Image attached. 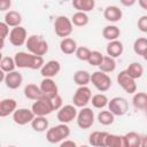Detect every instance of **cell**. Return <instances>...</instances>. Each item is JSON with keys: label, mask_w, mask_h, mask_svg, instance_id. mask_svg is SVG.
<instances>
[{"label": "cell", "mask_w": 147, "mask_h": 147, "mask_svg": "<svg viewBox=\"0 0 147 147\" xmlns=\"http://www.w3.org/2000/svg\"><path fill=\"white\" fill-rule=\"evenodd\" d=\"M14 60L16 67L21 69L37 70V69H41L45 64L42 56H37L28 52H17L14 55Z\"/></svg>", "instance_id": "1"}, {"label": "cell", "mask_w": 147, "mask_h": 147, "mask_svg": "<svg viewBox=\"0 0 147 147\" xmlns=\"http://www.w3.org/2000/svg\"><path fill=\"white\" fill-rule=\"evenodd\" d=\"M25 46L29 53L37 56H42L48 52V42L39 34H31L28 38Z\"/></svg>", "instance_id": "2"}, {"label": "cell", "mask_w": 147, "mask_h": 147, "mask_svg": "<svg viewBox=\"0 0 147 147\" xmlns=\"http://www.w3.org/2000/svg\"><path fill=\"white\" fill-rule=\"evenodd\" d=\"M69 136H70V127L63 123L52 126L46 131V140L51 144L62 142L67 140Z\"/></svg>", "instance_id": "3"}, {"label": "cell", "mask_w": 147, "mask_h": 147, "mask_svg": "<svg viewBox=\"0 0 147 147\" xmlns=\"http://www.w3.org/2000/svg\"><path fill=\"white\" fill-rule=\"evenodd\" d=\"M74 30V24L71 20L64 15H60L54 21V31L57 37H61L62 39L68 38Z\"/></svg>", "instance_id": "4"}, {"label": "cell", "mask_w": 147, "mask_h": 147, "mask_svg": "<svg viewBox=\"0 0 147 147\" xmlns=\"http://www.w3.org/2000/svg\"><path fill=\"white\" fill-rule=\"evenodd\" d=\"M91 83L99 92H107L111 87V78L102 71H94L91 75Z\"/></svg>", "instance_id": "5"}, {"label": "cell", "mask_w": 147, "mask_h": 147, "mask_svg": "<svg viewBox=\"0 0 147 147\" xmlns=\"http://www.w3.org/2000/svg\"><path fill=\"white\" fill-rule=\"evenodd\" d=\"M92 96L93 95L88 86H78L72 96V103L77 108H84L88 105V102H91Z\"/></svg>", "instance_id": "6"}, {"label": "cell", "mask_w": 147, "mask_h": 147, "mask_svg": "<svg viewBox=\"0 0 147 147\" xmlns=\"http://www.w3.org/2000/svg\"><path fill=\"white\" fill-rule=\"evenodd\" d=\"M31 110L36 116H44L46 117L47 115L52 114L54 111V107L52 103L51 99L47 98H40L37 101H34L31 106Z\"/></svg>", "instance_id": "7"}, {"label": "cell", "mask_w": 147, "mask_h": 147, "mask_svg": "<svg viewBox=\"0 0 147 147\" xmlns=\"http://www.w3.org/2000/svg\"><path fill=\"white\" fill-rule=\"evenodd\" d=\"M108 110L114 116H123L129 110V102L123 96H115L109 100Z\"/></svg>", "instance_id": "8"}, {"label": "cell", "mask_w": 147, "mask_h": 147, "mask_svg": "<svg viewBox=\"0 0 147 147\" xmlns=\"http://www.w3.org/2000/svg\"><path fill=\"white\" fill-rule=\"evenodd\" d=\"M94 119L95 118H94L93 110L88 107H84V108H80V110L78 111L76 122L80 129L86 130V129H90L94 124Z\"/></svg>", "instance_id": "9"}, {"label": "cell", "mask_w": 147, "mask_h": 147, "mask_svg": "<svg viewBox=\"0 0 147 147\" xmlns=\"http://www.w3.org/2000/svg\"><path fill=\"white\" fill-rule=\"evenodd\" d=\"M116 80H117L118 85L127 94H134L137 92V83H136V80L133 78H131L125 70H122V71H119V74H117Z\"/></svg>", "instance_id": "10"}, {"label": "cell", "mask_w": 147, "mask_h": 147, "mask_svg": "<svg viewBox=\"0 0 147 147\" xmlns=\"http://www.w3.org/2000/svg\"><path fill=\"white\" fill-rule=\"evenodd\" d=\"M9 42L13 45V46H16V47H20V46H23L24 44H26V40H28V32L25 30V28H23L22 25L21 26H16V28H13L10 30V33H9Z\"/></svg>", "instance_id": "11"}, {"label": "cell", "mask_w": 147, "mask_h": 147, "mask_svg": "<svg viewBox=\"0 0 147 147\" xmlns=\"http://www.w3.org/2000/svg\"><path fill=\"white\" fill-rule=\"evenodd\" d=\"M77 115H78L77 107H75L74 105H65L60 110H57L56 117H57L60 123L68 124V123L72 122L74 119H76Z\"/></svg>", "instance_id": "12"}, {"label": "cell", "mask_w": 147, "mask_h": 147, "mask_svg": "<svg viewBox=\"0 0 147 147\" xmlns=\"http://www.w3.org/2000/svg\"><path fill=\"white\" fill-rule=\"evenodd\" d=\"M41 93H42V98H47V99H54L56 95H59V87L56 85V83L53 80V78H44L40 82L39 85Z\"/></svg>", "instance_id": "13"}, {"label": "cell", "mask_w": 147, "mask_h": 147, "mask_svg": "<svg viewBox=\"0 0 147 147\" xmlns=\"http://www.w3.org/2000/svg\"><path fill=\"white\" fill-rule=\"evenodd\" d=\"M34 117H36V115L33 114V111L28 108H18L13 114V121L17 125H26L29 123L31 124V122L34 119Z\"/></svg>", "instance_id": "14"}, {"label": "cell", "mask_w": 147, "mask_h": 147, "mask_svg": "<svg viewBox=\"0 0 147 147\" xmlns=\"http://www.w3.org/2000/svg\"><path fill=\"white\" fill-rule=\"evenodd\" d=\"M60 70H61V63L57 60H49L40 69V75L44 78H53L60 72Z\"/></svg>", "instance_id": "15"}, {"label": "cell", "mask_w": 147, "mask_h": 147, "mask_svg": "<svg viewBox=\"0 0 147 147\" xmlns=\"http://www.w3.org/2000/svg\"><path fill=\"white\" fill-rule=\"evenodd\" d=\"M5 85L9 88V90H16L18 88L22 83H23V76L20 71H11L6 74V78H5Z\"/></svg>", "instance_id": "16"}, {"label": "cell", "mask_w": 147, "mask_h": 147, "mask_svg": "<svg viewBox=\"0 0 147 147\" xmlns=\"http://www.w3.org/2000/svg\"><path fill=\"white\" fill-rule=\"evenodd\" d=\"M17 109V102L16 100L8 98L2 99L0 101V117H7L9 115H13Z\"/></svg>", "instance_id": "17"}, {"label": "cell", "mask_w": 147, "mask_h": 147, "mask_svg": "<svg viewBox=\"0 0 147 147\" xmlns=\"http://www.w3.org/2000/svg\"><path fill=\"white\" fill-rule=\"evenodd\" d=\"M108 132L106 131H94L88 137V142L92 147H107V137Z\"/></svg>", "instance_id": "18"}, {"label": "cell", "mask_w": 147, "mask_h": 147, "mask_svg": "<svg viewBox=\"0 0 147 147\" xmlns=\"http://www.w3.org/2000/svg\"><path fill=\"white\" fill-rule=\"evenodd\" d=\"M122 16H123V13H122V9H119V7L117 6H107L103 10V17L108 21V22H111V23H116V22H119L122 20Z\"/></svg>", "instance_id": "19"}, {"label": "cell", "mask_w": 147, "mask_h": 147, "mask_svg": "<svg viewBox=\"0 0 147 147\" xmlns=\"http://www.w3.org/2000/svg\"><path fill=\"white\" fill-rule=\"evenodd\" d=\"M106 51H107V55L113 57V59H116L118 56H121L124 52V46H123V42L119 41V40H114V41H109L107 47H106Z\"/></svg>", "instance_id": "20"}, {"label": "cell", "mask_w": 147, "mask_h": 147, "mask_svg": "<svg viewBox=\"0 0 147 147\" xmlns=\"http://www.w3.org/2000/svg\"><path fill=\"white\" fill-rule=\"evenodd\" d=\"M3 22L8 26H10L11 29L13 28H16V26H21L22 15H21V13L16 11V10H9V11L6 13L5 18H3Z\"/></svg>", "instance_id": "21"}, {"label": "cell", "mask_w": 147, "mask_h": 147, "mask_svg": "<svg viewBox=\"0 0 147 147\" xmlns=\"http://www.w3.org/2000/svg\"><path fill=\"white\" fill-rule=\"evenodd\" d=\"M77 48H78V46H77L76 40L70 38V37L62 39L61 42H60V49L65 55H71L74 53H76Z\"/></svg>", "instance_id": "22"}, {"label": "cell", "mask_w": 147, "mask_h": 147, "mask_svg": "<svg viewBox=\"0 0 147 147\" xmlns=\"http://www.w3.org/2000/svg\"><path fill=\"white\" fill-rule=\"evenodd\" d=\"M24 95L26 99L29 100H33V101H37L38 99L42 98V93H41V90L39 86H37L36 84H28L25 85L24 87Z\"/></svg>", "instance_id": "23"}, {"label": "cell", "mask_w": 147, "mask_h": 147, "mask_svg": "<svg viewBox=\"0 0 147 147\" xmlns=\"http://www.w3.org/2000/svg\"><path fill=\"white\" fill-rule=\"evenodd\" d=\"M72 7L75 9H77V11L88 13V11L94 9L95 1L94 0H74L72 1Z\"/></svg>", "instance_id": "24"}, {"label": "cell", "mask_w": 147, "mask_h": 147, "mask_svg": "<svg viewBox=\"0 0 147 147\" xmlns=\"http://www.w3.org/2000/svg\"><path fill=\"white\" fill-rule=\"evenodd\" d=\"M119 36H121V30L116 25H106L102 30V37L108 41L118 40Z\"/></svg>", "instance_id": "25"}, {"label": "cell", "mask_w": 147, "mask_h": 147, "mask_svg": "<svg viewBox=\"0 0 147 147\" xmlns=\"http://www.w3.org/2000/svg\"><path fill=\"white\" fill-rule=\"evenodd\" d=\"M107 147H127L125 134H111L107 137Z\"/></svg>", "instance_id": "26"}, {"label": "cell", "mask_w": 147, "mask_h": 147, "mask_svg": "<svg viewBox=\"0 0 147 147\" xmlns=\"http://www.w3.org/2000/svg\"><path fill=\"white\" fill-rule=\"evenodd\" d=\"M74 82L78 86H87L91 83V74L87 70H77L74 74Z\"/></svg>", "instance_id": "27"}, {"label": "cell", "mask_w": 147, "mask_h": 147, "mask_svg": "<svg viewBox=\"0 0 147 147\" xmlns=\"http://www.w3.org/2000/svg\"><path fill=\"white\" fill-rule=\"evenodd\" d=\"M132 103L136 109L146 110L147 108V93L146 92H136L132 98Z\"/></svg>", "instance_id": "28"}, {"label": "cell", "mask_w": 147, "mask_h": 147, "mask_svg": "<svg viewBox=\"0 0 147 147\" xmlns=\"http://www.w3.org/2000/svg\"><path fill=\"white\" fill-rule=\"evenodd\" d=\"M48 126H49L48 119L44 116H36L34 119L31 122V127L36 132H45L49 129Z\"/></svg>", "instance_id": "29"}, {"label": "cell", "mask_w": 147, "mask_h": 147, "mask_svg": "<svg viewBox=\"0 0 147 147\" xmlns=\"http://www.w3.org/2000/svg\"><path fill=\"white\" fill-rule=\"evenodd\" d=\"M125 71L127 72V75L133 78L134 80L136 79H139L142 74H144V67L139 63V62H132L129 64V67L125 69Z\"/></svg>", "instance_id": "30"}, {"label": "cell", "mask_w": 147, "mask_h": 147, "mask_svg": "<svg viewBox=\"0 0 147 147\" xmlns=\"http://www.w3.org/2000/svg\"><path fill=\"white\" fill-rule=\"evenodd\" d=\"M99 69H100V71H102L105 74H110V72L115 71V69H116L115 59H113V57H110L108 55H105L101 64L99 65Z\"/></svg>", "instance_id": "31"}, {"label": "cell", "mask_w": 147, "mask_h": 147, "mask_svg": "<svg viewBox=\"0 0 147 147\" xmlns=\"http://www.w3.org/2000/svg\"><path fill=\"white\" fill-rule=\"evenodd\" d=\"M91 103L94 108L96 109H103L106 107H108V103H109V99L107 98L106 94L103 93H98V94H94L91 99Z\"/></svg>", "instance_id": "32"}, {"label": "cell", "mask_w": 147, "mask_h": 147, "mask_svg": "<svg viewBox=\"0 0 147 147\" xmlns=\"http://www.w3.org/2000/svg\"><path fill=\"white\" fill-rule=\"evenodd\" d=\"M71 22L75 26H78V28H83L85 25L88 24V15L86 13H82V11H76L72 16H71Z\"/></svg>", "instance_id": "33"}, {"label": "cell", "mask_w": 147, "mask_h": 147, "mask_svg": "<svg viewBox=\"0 0 147 147\" xmlns=\"http://www.w3.org/2000/svg\"><path fill=\"white\" fill-rule=\"evenodd\" d=\"M0 68H1V71L8 74V72H11V71H15V68H16V63H15V60L14 57H10V56H3L0 61Z\"/></svg>", "instance_id": "34"}, {"label": "cell", "mask_w": 147, "mask_h": 147, "mask_svg": "<svg viewBox=\"0 0 147 147\" xmlns=\"http://www.w3.org/2000/svg\"><path fill=\"white\" fill-rule=\"evenodd\" d=\"M114 121H115V116H114L109 110H101V111L98 114V122H99L101 125L108 126V125L113 124Z\"/></svg>", "instance_id": "35"}, {"label": "cell", "mask_w": 147, "mask_h": 147, "mask_svg": "<svg viewBox=\"0 0 147 147\" xmlns=\"http://www.w3.org/2000/svg\"><path fill=\"white\" fill-rule=\"evenodd\" d=\"M133 51L137 55H144V53L147 51V38L140 37L134 40L133 42Z\"/></svg>", "instance_id": "36"}, {"label": "cell", "mask_w": 147, "mask_h": 147, "mask_svg": "<svg viewBox=\"0 0 147 147\" xmlns=\"http://www.w3.org/2000/svg\"><path fill=\"white\" fill-rule=\"evenodd\" d=\"M126 138V144L127 147H140V142H141V136L134 131L127 132L125 134Z\"/></svg>", "instance_id": "37"}, {"label": "cell", "mask_w": 147, "mask_h": 147, "mask_svg": "<svg viewBox=\"0 0 147 147\" xmlns=\"http://www.w3.org/2000/svg\"><path fill=\"white\" fill-rule=\"evenodd\" d=\"M103 56H105V55H102L101 52H99V51H92L91 56H90V59H88L87 62H88V64H91L92 67H99V65L101 64L102 60H103Z\"/></svg>", "instance_id": "38"}, {"label": "cell", "mask_w": 147, "mask_h": 147, "mask_svg": "<svg viewBox=\"0 0 147 147\" xmlns=\"http://www.w3.org/2000/svg\"><path fill=\"white\" fill-rule=\"evenodd\" d=\"M91 53H92V51L90 49V48H87V47H85V46H79L78 48H77V51H76V56H77V59L78 60H80V61H88V59H90V56H91Z\"/></svg>", "instance_id": "39"}, {"label": "cell", "mask_w": 147, "mask_h": 147, "mask_svg": "<svg viewBox=\"0 0 147 147\" xmlns=\"http://www.w3.org/2000/svg\"><path fill=\"white\" fill-rule=\"evenodd\" d=\"M9 33H10L9 26H8L5 22H0V38H1V46H0V48H1V49L3 48V46H5V40H6L7 37H9Z\"/></svg>", "instance_id": "40"}, {"label": "cell", "mask_w": 147, "mask_h": 147, "mask_svg": "<svg viewBox=\"0 0 147 147\" xmlns=\"http://www.w3.org/2000/svg\"><path fill=\"white\" fill-rule=\"evenodd\" d=\"M138 29L141 31V32H145L147 33V15H142L139 20H138Z\"/></svg>", "instance_id": "41"}, {"label": "cell", "mask_w": 147, "mask_h": 147, "mask_svg": "<svg viewBox=\"0 0 147 147\" xmlns=\"http://www.w3.org/2000/svg\"><path fill=\"white\" fill-rule=\"evenodd\" d=\"M52 103H53L54 110H60L63 107V105H62V98L60 95H56L54 99H52Z\"/></svg>", "instance_id": "42"}, {"label": "cell", "mask_w": 147, "mask_h": 147, "mask_svg": "<svg viewBox=\"0 0 147 147\" xmlns=\"http://www.w3.org/2000/svg\"><path fill=\"white\" fill-rule=\"evenodd\" d=\"M10 6H11V1H10V0H1V1H0V10H1V11L8 10V9L10 8ZM8 11H9V10H8Z\"/></svg>", "instance_id": "43"}, {"label": "cell", "mask_w": 147, "mask_h": 147, "mask_svg": "<svg viewBox=\"0 0 147 147\" xmlns=\"http://www.w3.org/2000/svg\"><path fill=\"white\" fill-rule=\"evenodd\" d=\"M59 147H78V146H77V144H76L74 140H69V139H67V140L62 141V142L60 144Z\"/></svg>", "instance_id": "44"}, {"label": "cell", "mask_w": 147, "mask_h": 147, "mask_svg": "<svg viewBox=\"0 0 147 147\" xmlns=\"http://www.w3.org/2000/svg\"><path fill=\"white\" fill-rule=\"evenodd\" d=\"M121 3L125 7H131L136 3V0H121Z\"/></svg>", "instance_id": "45"}, {"label": "cell", "mask_w": 147, "mask_h": 147, "mask_svg": "<svg viewBox=\"0 0 147 147\" xmlns=\"http://www.w3.org/2000/svg\"><path fill=\"white\" fill-rule=\"evenodd\" d=\"M140 147H147V134L141 136V142H140Z\"/></svg>", "instance_id": "46"}, {"label": "cell", "mask_w": 147, "mask_h": 147, "mask_svg": "<svg viewBox=\"0 0 147 147\" xmlns=\"http://www.w3.org/2000/svg\"><path fill=\"white\" fill-rule=\"evenodd\" d=\"M138 5H139L142 9L147 10V0H139V1H138Z\"/></svg>", "instance_id": "47"}, {"label": "cell", "mask_w": 147, "mask_h": 147, "mask_svg": "<svg viewBox=\"0 0 147 147\" xmlns=\"http://www.w3.org/2000/svg\"><path fill=\"white\" fill-rule=\"evenodd\" d=\"M142 57H144V60H145V61H147V51H146V52L144 53V55H142Z\"/></svg>", "instance_id": "48"}, {"label": "cell", "mask_w": 147, "mask_h": 147, "mask_svg": "<svg viewBox=\"0 0 147 147\" xmlns=\"http://www.w3.org/2000/svg\"><path fill=\"white\" fill-rule=\"evenodd\" d=\"M78 147H88L87 145H82V146H78Z\"/></svg>", "instance_id": "49"}, {"label": "cell", "mask_w": 147, "mask_h": 147, "mask_svg": "<svg viewBox=\"0 0 147 147\" xmlns=\"http://www.w3.org/2000/svg\"><path fill=\"white\" fill-rule=\"evenodd\" d=\"M8 147H16V146H8Z\"/></svg>", "instance_id": "50"}, {"label": "cell", "mask_w": 147, "mask_h": 147, "mask_svg": "<svg viewBox=\"0 0 147 147\" xmlns=\"http://www.w3.org/2000/svg\"><path fill=\"white\" fill-rule=\"evenodd\" d=\"M146 115H147V108H146Z\"/></svg>", "instance_id": "51"}]
</instances>
